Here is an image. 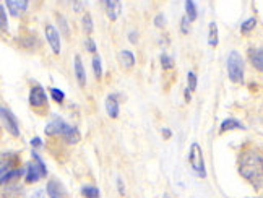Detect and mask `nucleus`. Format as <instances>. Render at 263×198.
Wrapping results in <instances>:
<instances>
[{"mask_svg":"<svg viewBox=\"0 0 263 198\" xmlns=\"http://www.w3.org/2000/svg\"><path fill=\"white\" fill-rule=\"evenodd\" d=\"M190 22L187 19V16H184L182 18V23H180V31L184 33V34H189V31H190Z\"/></svg>","mask_w":263,"mask_h":198,"instance_id":"c756f323","label":"nucleus"},{"mask_svg":"<svg viewBox=\"0 0 263 198\" xmlns=\"http://www.w3.org/2000/svg\"><path fill=\"white\" fill-rule=\"evenodd\" d=\"M5 4L8 8V13L15 18L22 16L28 10V0H5Z\"/></svg>","mask_w":263,"mask_h":198,"instance_id":"1a4fd4ad","label":"nucleus"},{"mask_svg":"<svg viewBox=\"0 0 263 198\" xmlns=\"http://www.w3.org/2000/svg\"><path fill=\"white\" fill-rule=\"evenodd\" d=\"M117 58H119L120 67H122L124 70H130V68H134V65H135V55L130 51H120Z\"/></svg>","mask_w":263,"mask_h":198,"instance_id":"f8f14e48","label":"nucleus"},{"mask_svg":"<svg viewBox=\"0 0 263 198\" xmlns=\"http://www.w3.org/2000/svg\"><path fill=\"white\" fill-rule=\"evenodd\" d=\"M16 161V157L13 154H4L0 156V177H2L7 171L12 169L13 163Z\"/></svg>","mask_w":263,"mask_h":198,"instance_id":"f3484780","label":"nucleus"},{"mask_svg":"<svg viewBox=\"0 0 263 198\" xmlns=\"http://www.w3.org/2000/svg\"><path fill=\"white\" fill-rule=\"evenodd\" d=\"M161 65H163L164 70H171V68L174 67V62H173V58H171L169 55L163 54V55H161Z\"/></svg>","mask_w":263,"mask_h":198,"instance_id":"a878e982","label":"nucleus"},{"mask_svg":"<svg viewBox=\"0 0 263 198\" xmlns=\"http://www.w3.org/2000/svg\"><path fill=\"white\" fill-rule=\"evenodd\" d=\"M228 76L232 83L244 82V58L237 51H231L228 55Z\"/></svg>","mask_w":263,"mask_h":198,"instance_id":"7ed1b4c3","label":"nucleus"},{"mask_svg":"<svg viewBox=\"0 0 263 198\" xmlns=\"http://www.w3.org/2000/svg\"><path fill=\"white\" fill-rule=\"evenodd\" d=\"M47 103V96L41 86H34L29 93V104L33 107H43Z\"/></svg>","mask_w":263,"mask_h":198,"instance_id":"9d476101","label":"nucleus"},{"mask_svg":"<svg viewBox=\"0 0 263 198\" xmlns=\"http://www.w3.org/2000/svg\"><path fill=\"white\" fill-rule=\"evenodd\" d=\"M255 26H257V18H249L240 25V33L242 34H249L252 29H255Z\"/></svg>","mask_w":263,"mask_h":198,"instance_id":"412c9836","label":"nucleus"},{"mask_svg":"<svg viewBox=\"0 0 263 198\" xmlns=\"http://www.w3.org/2000/svg\"><path fill=\"white\" fill-rule=\"evenodd\" d=\"M77 2H78V0H62V4H72V5L77 4Z\"/></svg>","mask_w":263,"mask_h":198,"instance_id":"58836bf2","label":"nucleus"},{"mask_svg":"<svg viewBox=\"0 0 263 198\" xmlns=\"http://www.w3.org/2000/svg\"><path fill=\"white\" fill-rule=\"evenodd\" d=\"M50 96H52L55 103H64V99H65V93L57 90V88H52V90H50Z\"/></svg>","mask_w":263,"mask_h":198,"instance_id":"393cba45","label":"nucleus"},{"mask_svg":"<svg viewBox=\"0 0 263 198\" xmlns=\"http://www.w3.org/2000/svg\"><path fill=\"white\" fill-rule=\"evenodd\" d=\"M46 193L49 198H65V190L62 184L55 179H50L47 182V187H46Z\"/></svg>","mask_w":263,"mask_h":198,"instance_id":"9b49d317","label":"nucleus"},{"mask_svg":"<svg viewBox=\"0 0 263 198\" xmlns=\"http://www.w3.org/2000/svg\"><path fill=\"white\" fill-rule=\"evenodd\" d=\"M33 160L34 161L28 163V167H26V182L28 184H34L47 175V167L43 163L41 157H39L36 153H33Z\"/></svg>","mask_w":263,"mask_h":198,"instance_id":"39448f33","label":"nucleus"},{"mask_svg":"<svg viewBox=\"0 0 263 198\" xmlns=\"http://www.w3.org/2000/svg\"><path fill=\"white\" fill-rule=\"evenodd\" d=\"M83 31H85V34H91L93 33V18H91V15L89 13H85L83 15Z\"/></svg>","mask_w":263,"mask_h":198,"instance_id":"5701e85b","label":"nucleus"},{"mask_svg":"<svg viewBox=\"0 0 263 198\" xmlns=\"http://www.w3.org/2000/svg\"><path fill=\"white\" fill-rule=\"evenodd\" d=\"M93 72H95V76L96 78L103 76V64H101V57L99 55H95L93 57Z\"/></svg>","mask_w":263,"mask_h":198,"instance_id":"b1692460","label":"nucleus"},{"mask_svg":"<svg viewBox=\"0 0 263 198\" xmlns=\"http://www.w3.org/2000/svg\"><path fill=\"white\" fill-rule=\"evenodd\" d=\"M155 26L156 28H164L166 26V16L164 13H158L156 18H155Z\"/></svg>","mask_w":263,"mask_h":198,"instance_id":"c85d7f7f","label":"nucleus"},{"mask_svg":"<svg viewBox=\"0 0 263 198\" xmlns=\"http://www.w3.org/2000/svg\"><path fill=\"white\" fill-rule=\"evenodd\" d=\"M184 96H185V101H187V103H189L190 99H192V94H190V90H189V88H187V90L184 91Z\"/></svg>","mask_w":263,"mask_h":198,"instance_id":"e433bc0d","label":"nucleus"},{"mask_svg":"<svg viewBox=\"0 0 263 198\" xmlns=\"http://www.w3.org/2000/svg\"><path fill=\"white\" fill-rule=\"evenodd\" d=\"M75 76H77L80 86L86 85V72H85V67H83L82 57L80 55H75Z\"/></svg>","mask_w":263,"mask_h":198,"instance_id":"4468645a","label":"nucleus"},{"mask_svg":"<svg viewBox=\"0 0 263 198\" xmlns=\"http://www.w3.org/2000/svg\"><path fill=\"white\" fill-rule=\"evenodd\" d=\"M163 135H164L166 138H171V135H173V133H171L169 128H163Z\"/></svg>","mask_w":263,"mask_h":198,"instance_id":"4c0bfd02","label":"nucleus"},{"mask_svg":"<svg viewBox=\"0 0 263 198\" xmlns=\"http://www.w3.org/2000/svg\"><path fill=\"white\" fill-rule=\"evenodd\" d=\"M7 13H5V8L0 7V31H7Z\"/></svg>","mask_w":263,"mask_h":198,"instance_id":"cd10ccee","label":"nucleus"},{"mask_svg":"<svg viewBox=\"0 0 263 198\" xmlns=\"http://www.w3.org/2000/svg\"><path fill=\"white\" fill-rule=\"evenodd\" d=\"M85 46H86V49H88V51H89L91 54H95V52H96V43H95L91 37H88V39H86Z\"/></svg>","mask_w":263,"mask_h":198,"instance_id":"2f4dec72","label":"nucleus"},{"mask_svg":"<svg viewBox=\"0 0 263 198\" xmlns=\"http://www.w3.org/2000/svg\"><path fill=\"white\" fill-rule=\"evenodd\" d=\"M189 163L192 166L194 172L200 177V179H205L206 177V171H205V157H203V151L198 143H192L190 146V153H189Z\"/></svg>","mask_w":263,"mask_h":198,"instance_id":"20e7f679","label":"nucleus"},{"mask_svg":"<svg viewBox=\"0 0 263 198\" xmlns=\"http://www.w3.org/2000/svg\"><path fill=\"white\" fill-rule=\"evenodd\" d=\"M46 39L49 46L52 47V52L54 54H60V33L52 26V25H47L46 26Z\"/></svg>","mask_w":263,"mask_h":198,"instance_id":"6e6552de","label":"nucleus"},{"mask_svg":"<svg viewBox=\"0 0 263 198\" xmlns=\"http://www.w3.org/2000/svg\"><path fill=\"white\" fill-rule=\"evenodd\" d=\"M117 189H119V193L120 195H125V187H124V182L120 177H117Z\"/></svg>","mask_w":263,"mask_h":198,"instance_id":"473e14b6","label":"nucleus"},{"mask_svg":"<svg viewBox=\"0 0 263 198\" xmlns=\"http://www.w3.org/2000/svg\"><path fill=\"white\" fill-rule=\"evenodd\" d=\"M22 174H23V171H20V169H10V171H7L2 177H0V184L12 182V181H15L16 177H20Z\"/></svg>","mask_w":263,"mask_h":198,"instance_id":"aec40b11","label":"nucleus"},{"mask_svg":"<svg viewBox=\"0 0 263 198\" xmlns=\"http://www.w3.org/2000/svg\"><path fill=\"white\" fill-rule=\"evenodd\" d=\"M185 16H187V19H189L190 23L197 19L198 12H197V7H195L194 0H185Z\"/></svg>","mask_w":263,"mask_h":198,"instance_id":"6ab92c4d","label":"nucleus"},{"mask_svg":"<svg viewBox=\"0 0 263 198\" xmlns=\"http://www.w3.org/2000/svg\"><path fill=\"white\" fill-rule=\"evenodd\" d=\"M33 198H49V196H47L46 190H37V192L33 195Z\"/></svg>","mask_w":263,"mask_h":198,"instance_id":"f704fd0d","label":"nucleus"},{"mask_svg":"<svg viewBox=\"0 0 263 198\" xmlns=\"http://www.w3.org/2000/svg\"><path fill=\"white\" fill-rule=\"evenodd\" d=\"M244 125H242V122H239L237 118H226V121H222L221 127H219V132L224 133V132H231V130H244Z\"/></svg>","mask_w":263,"mask_h":198,"instance_id":"2eb2a0df","label":"nucleus"},{"mask_svg":"<svg viewBox=\"0 0 263 198\" xmlns=\"http://www.w3.org/2000/svg\"><path fill=\"white\" fill-rule=\"evenodd\" d=\"M0 118H2V122L5 125L7 130L12 133L13 136H18L20 135V128H18V121L16 117L8 111L5 107H0Z\"/></svg>","mask_w":263,"mask_h":198,"instance_id":"423d86ee","label":"nucleus"},{"mask_svg":"<svg viewBox=\"0 0 263 198\" xmlns=\"http://www.w3.org/2000/svg\"><path fill=\"white\" fill-rule=\"evenodd\" d=\"M240 174L246 177V179L255 187L257 190L261 189V156L260 153L250 151L247 154H244L240 161V167H239Z\"/></svg>","mask_w":263,"mask_h":198,"instance_id":"f257e3e1","label":"nucleus"},{"mask_svg":"<svg viewBox=\"0 0 263 198\" xmlns=\"http://www.w3.org/2000/svg\"><path fill=\"white\" fill-rule=\"evenodd\" d=\"M44 132L49 136H64L65 140H67V143H70V145H77L80 140H82V135H80L78 128L68 125L60 117H55L54 121H50L46 125Z\"/></svg>","mask_w":263,"mask_h":198,"instance_id":"f03ea898","label":"nucleus"},{"mask_svg":"<svg viewBox=\"0 0 263 198\" xmlns=\"http://www.w3.org/2000/svg\"><path fill=\"white\" fill-rule=\"evenodd\" d=\"M219 43V37H218V26L215 22H211L208 25V44L211 47H216Z\"/></svg>","mask_w":263,"mask_h":198,"instance_id":"a211bd4d","label":"nucleus"},{"mask_svg":"<svg viewBox=\"0 0 263 198\" xmlns=\"http://www.w3.org/2000/svg\"><path fill=\"white\" fill-rule=\"evenodd\" d=\"M59 25H60V28H62V34H65V36L68 37V26H67V19H65L64 16H60V15H59Z\"/></svg>","mask_w":263,"mask_h":198,"instance_id":"7c9ffc66","label":"nucleus"},{"mask_svg":"<svg viewBox=\"0 0 263 198\" xmlns=\"http://www.w3.org/2000/svg\"><path fill=\"white\" fill-rule=\"evenodd\" d=\"M187 82H189V90H190V91H194L195 88H197V83H198L197 75H195L194 72H189V75H187Z\"/></svg>","mask_w":263,"mask_h":198,"instance_id":"bb28decb","label":"nucleus"},{"mask_svg":"<svg viewBox=\"0 0 263 198\" xmlns=\"http://www.w3.org/2000/svg\"><path fill=\"white\" fill-rule=\"evenodd\" d=\"M106 112L109 114V117H112V118L119 117V103H117L116 96L106 97Z\"/></svg>","mask_w":263,"mask_h":198,"instance_id":"dca6fc26","label":"nucleus"},{"mask_svg":"<svg viewBox=\"0 0 263 198\" xmlns=\"http://www.w3.org/2000/svg\"><path fill=\"white\" fill-rule=\"evenodd\" d=\"M101 2H103L107 18L110 22H116L120 16V12H122V2H120V0H101Z\"/></svg>","mask_w":263,"mask_h":198,"instance_id":"0eeeda50","label":"nucleus"},{"mask_svg":"<svg viewBox=\"0 0 263 198\" xmlns=\"http://www.w3.org/2000/svg\"><path fill=\"white\" fill-rule=\"evenodd\" d=\"M82 195L85 198H99V189H96V187H93V185L83 187V189H82Z\"/></svg>","mask_w":263,"mask_h":198,"instance_id":"4be33fe9","label":"nucleus"},{"mask_svg":"<svg viewBox=\"0 0 263 198\" xmlns=\"http://www.w3.org/2000/svg\"><path fill=\"white\" fill-rule=\"evenodd\" d=\"M31 145H33L34 148H39V146H43V142L36 136V138H33V140H31Z\"/></svg>","mask_w":263,"mask_h":198,"instance_id":"c9c22d12","label":"nucleus"},{"mask_svg":"<svg viewBox=\"0 0 263 198\" xmlns=\"http://www.w3.org/2000/svg\"><path fill=\"white\" fill-rule=\"evenodd\" d=\"M128 41H130L132 44H137V43H138V33H137V31H132V33L128 34Z\"/></svg>","mask_w":263,"mask_h":198,"instance_id":"72a5a7b5","label":"nucleus"},{"mask_svg":"<svg viewBox=\"0 0 263 198\" xmlns=\"http://www.w3.org/2000/svg\"><path fill=\"white\" fill-rule=\"evenodd\" d=\"M249 55H250V62L254 65L258 72L263 70V51L261 47H252L249 51Z\"/></svg>","mask_w":263,"mask_h":198,"instance_id":"ddd939ff","label":"nucleus"}]
</instances>
